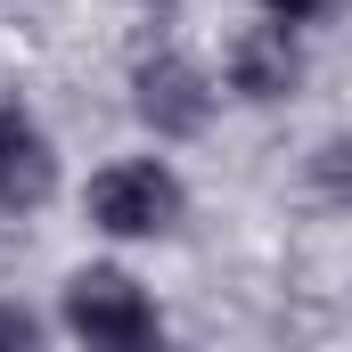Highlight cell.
Segmentation results:
<instances>
[{"mask_svg":"<svg viewBox=\"0 0 352 352\" xmlns=\"http://www.w3.org/2000/svg\"><path fill=\"white\" fill-rule=\"evenodd\" d=\"M66 328L82 336V352H164L156 303L123 270H74L66 278Z\"/></svg>","mask_w":352,"mask_h":352,"instance_id":"obj_1","label":"cell"},{"mask_svg":"<svg viewBox=\"0 0 352 352\" xmlns=\"http://www.w3.org/2000/svg\"><path fill=\"white\" fill-rule=\"evenodd\" d=\"M90 221H98L107 238H156V230L180 221V180L164 173L156 156L107 164V173L90 180Z\"/></svg>","mask_w":352,"mask_h":352,"instance_id":"obj_2","label":"cell"},{"mask_svg":"<svg viewBox=\"0 0 352 352\" xmlns=\"http://www.w3.org/2000/svg\"><path fill=\"white\" fill-rule=\"evenodd\" d=\"M131 107H140V123H148L156 140H188V131H205L213 90H205V74H197L188 58L156 50V58H140V74H131Z\"/></svg>","mask_w":352,"mask_h":352,"instance_id":"obj_3","label":"cell"},{"mask_svg":"<svg viewBox=\"0 0 352 352\" xmlns=\"http://www.w3.org/2000/svg\"><path fill=\"white\" fill-rule=\"evenodd\" d=\"M50 180H58V156H50L41 123H25V107H0V205L25 213L50 197Z\"/></svg>","mask_w":352,"mask_h":352,"instance_id":"obj_4","label":"cell"},{"mask_svg":"<svg viewBox=\"0 0 352 352\" xmlns=\"http://www.w3.org/2000/svg\"><path fill=\"white\" fill-rule=\"evenodd\" d=\"M230 74H238V90H246V98H278V90H295L303 58H295L287 25H263V33H246V41H238V58H230Z\"/></svg>","mask_w":352,"mask_h":352,"instance_id":"obj_5","label":"cell"},{"mask_svg":"<svg viewBox=\"0 0 352 352\" xmlns=\"http://www.w3.org/2000/svg\"><path fill=\"white\" fill-rule=\"evenodd\" d=\"M0 352H41V328H33L16 303H0Z\"/></svg>","mask_w":352,"mask_h":352,"instance_id":"obj_6","label":"cell"},{"mask_svg":"<svg viewBox=\"0 0 352 352\" xmlns=\"http://www.w3.org/2000/svg\"><path fill=\"white\" fill-rule=\"evenodd\" d=\"M278 25H311V16H328V0H263Z\"/></svg>","mask_w":352,"mask_h":352,"instance_id":"obj_7","label":"cell"},{"mask_svg":"<svg viewBox=\"0 0 352 352\" xmlns=\"http://www.w3.org/2000/svg\"><path fill=\"white\" fill-rule=\"evenodd\" d=\"M156 8H164V0H156Z\"/></svg>","mask_w":352,"mask_h":352,"instance_id":"obj_8","label":"cell"}]
</instances>
